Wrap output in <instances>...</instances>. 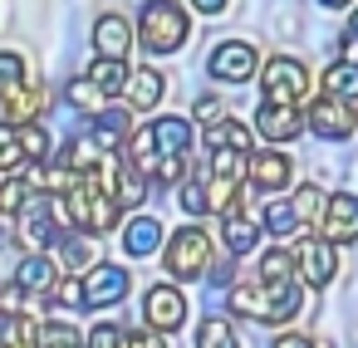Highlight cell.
<instances>
[{
  "instance_id": "cell-35",
  "label": "cell",
  "mask_w": 358,
  "mask_h": 348,
  "mask_svg": "<svg viewBox=\"0 0 358 348\" xmlns=\"http://www.w3.org/2000/svg\"><path fill=\"white\" fill-rule=\"evenodd\" d=\"M289 275H294V255L285 245H275V250L260 255V280H289Z\"/></svg>"
},
{
  "instance_id": "cell-42",
  "label": "cell",
  "mask_w": 358,
  "mask_h": 348,
  "mask_svg": "<svg viewBox=\"0 0 358 348\" xmlns=\"http://www.w3.org/2000/svg\"><path fill=\"white\" fill-rule=\"evenodd\" d=\"M123 348H167V343H162V328L148 324V328H138V333H123Z\"/></svg>"
},
{
  "instance_id": "cell-16",
  "label": "cell",
  "mask_w": 358,
  "mask_h": 348,
  "mask_svg": "<svg viewBox=\"0 0 358 348\" xmlns=\"http://www.w3.org/2000/svg\"><path fill=\"white\" fill-rule=\"evenodd\" d=\"M45 103H50V89H40V84H20L15 94L0 99V113H6L10 128H20V123H35Z\"/></svg>"
},
{
  "instance_id": "cell-32",
  "label": "cell",
  "mask_w": 358,
  "mask_h": 348,
  "mask_svg": "<svg viewBox=\"0 0 358 348\" xmlns=\"http://www.w3.org/2000/svg\"><path fill=\"white\" fill-rule=\"evenodd\" d=\"M20 162H30V157H25L15 128H10V123H0V172H20Z\"/></svg>"
},
{
  "instance_id": "cell-48",
  "label": "cell",
  "mask_w": 358,
  "mask_h": 348,
  "mask_svg": "<svg viewBox=\"0 0 358 348\" xmlns=\"http://www.w3.org/2000/svg\"><path fill=\"white\" fill-rule=\"evenodd\" d=\"M348 35H353V40H358V10H353V20H348Z\"/></svg>"
},
{
  "instance_id": "cell-3",
  "label": "cell",
  "mask_w": 358,
  "mask_h": 348,
  "mask_svg": "<svg viewBox=\"0 0 358 348\" xmlns=\"http://www.w3.org/2000/svg\"><path fill=\"white\" fill-rule=\"evenodd\" d=\"M138 40L152 55H177L187 45V10L177 0H148L143 20H138Z\"/></svg>"
},
{
  "instance_id": "cell-8",
  "label": "cell",
  "mask_w": 358,
  "mask_h": 348,
  "mask_svg": "<svg viewBox=\"0 0 358 348\" xmlns=\"http://www.w3.org/2000/svg\"><path fill=\"white\" fill-rule=\"evenodd\" d=\"M25 216L15 221V240L35 255V250H50L55 245V206L45 201V196H30L25 206H20Z\"/></svg>"
},
{
  "instance_id": "cell-17",
  "label": "cell",
  "mask_w": 358,
  "mask_h": 348,
  "mask_svg": "<svg viewBox=\"0 0 358 348\" xmlns=\"http://www.w3.org/2000/svg\"><path fill=\"white\" fill-rule=\"evenodd\" d=\"M108 191L123 211H138L148 201V177L133 167V162H113V177H108Z\"/></svg>"
},
{
  "instance_id": "cell-28",
  "label": "cell",
  "mask_w": 358,
  "mask_h": 348,
  "mask_svg": "<svg viewBox=\"0 0 358 348\" xmlns=\"http://www.w3.org/2000/svg\"><path fill=\"white\" fill-rule=\"evenodd\" d=\"M157 240H162V226H157L152 216H138V221L128 226V235H123V250H128V255H152Z\"/></svg>"
},
{
  "instance_id": "cell-13",
  "label": "cell",
  "mask_w": 358,
  "mask_h": 348,
  "mask_svg": "<svg viewBox=\"0 0 358 348\" xmlns=\"http://www.w3.org/2000/svg\"><path fill=\"white\" fill-rule=\"evenodd\" d=\"M143 314H148V324H152V328L172 333V328L187 319V299H182V289H172V284H157V289H148V299H143Z\"/></svg>"
},
{
  "instance_id": "cell-14",
  "label": "cell",
  "mask_w": 358,
  "mask_h": 348,
  "mask_svg": "<svg viewBox=\"0 0 358 348\" xmlns=\"http://www.w3.org/2000/svg\"><path fill=\"white\" fill-rule=\"evenodd\" d=\"M289 172H294V162L285 152H250L245 157V177H250L255 191H280L289 182Z\"/></svg>"
},
{
  "instance_id": "cell-24",
  "label": "cell",
  "mask_w": 358,
  "mask_h": 348,
  "mask_svg": "<svg viewBox=\"0 0 358 348\" xmlns=\"http://www.w3.org/2000/svg\"><path fill=\"white\" fill-rule=\"evenodd\" d=\"M206 147H231V152H245L250 157V128L221 113L216 123H206Z\"/></svg>"
},
{
  "instance_id": "cell-1",
  "label": "cell",
  "mask_w": 358,
  "mask_h": 348,
  "mask_svg": "<svg viewBox=\"0 0 358 348\" xmlns=\"http://www.w3.org/2000/svg\"><path fill=\"white\" fill-rule=\"evenodd\" d=\"M59 206H55V216H64V221H74L84 235H103V231H113L118 226V216H123V206L94 182V172L89 177H79L64 196H55Z\"/></svg>"
},
{
  "instance_id": "cell-25",
  "label": "cell",
  "mask_w": 358,
  "mask_h": 348,
  "mask_svg": "<svg viewBox=\"0 0 358 348\" xmlns=\"http://www.w3.org/2000/svg\"><path fill=\"white\" fill-rule=\"evenodd\" d=\"M324 94H334V99H358V59H338V64H329L324 69Z\"/></svg>"
},
{
  "instance_id": "cell-23",
  "label": "cell",
  "mask_w": 358,
  "mask_h": 348,
  "mask_svg": "<svg viewBox=\"0 0 358 348\" xmlns=\"http://www.w3.org/2000/svg\"><path fill=\"white\" fill-rule=\"evenodd\" d=\"M128 133H133V118H128L123 108H108V113H99V118H94V143H99L103 152L123 147V143H128Z\"/></svg>"
},
{
  "instance_id": "cell-39",
  "label": "cell",
  "mask_w": 358,
  "mask_h": 348,
  "mask_svg": "<svg viewBox=\"0 0 358 348\" xmlns=\"http://www.w3.org/2000/svg\"><path fill=\"white\" fill-rule=\"evenodd\" d=\"M182 206H187L192 216H206V182H201V177H187V182H182Z\"/></svg>"
},
{
  "instance_id": "cell-20",
  "label": "cell",
  "mask_w": 358,
  "mask_h": 348,
  "mask_svg": "<svg viewBox=\"0 0 358 348\" xmlns=\"http://www.w3.org/2000/svg\"><path fill=\"white\" fill-rule=\"evenodd\" d=\"M123 94H128V108H157L162 103V74L157 69H133Z\"/></svg>"
},
{
  "instance_id": "cell-7",
  "label": "cell",
  "mask_w": 358,
  "mask_h": 348,
  "mask_svg": "<svg viewBox=\"0 0 358 348\" xmlns=\"http://www.w3.org/2000/svg\"><path fill=\"white\" fill-rule=\"evenodd\" d=\"M128 289H133V275L123 265H89V275H84V304L89 309H108V304L128 299Z\"/></svg>"
},
{
  "instance_id": "cell-34",
  "label": "cell",
  "mask_w": 358,
  "mask_h": 348,
  "mask_svg": "<svg viewBox=\"0 0 358 348\" xmlns=\"http://www.w3.org/2000/svg\"><path fill=\"white\" fill-rule=\"evenodd\" d=\"M15 138H20V147H25V157H30V162L50 157V133H45L40 123H20V128H15Z\"/></svg>"
},
{
  "instance_id": "cell-40",
  "label": "cell",
  "mask_w": 358,
  "mask_h": 348,
  "mask_svg": "<svg viewBox=\"0 0 358 348\" xmlns=\"http://www.w3.org/2000/svg\"><path fill=\"white\" fill-rule=\"evenodd\" d=\"M64 99H69V103H74V108H79V113H89V108H94V103H99V89H94V84H89V79H74V84H69V89H64Z\"/></svg>"
},
{
  "instance_id": "cell-12",
  "label": "cell",
  "mask_w": 358,
  "mask_h": 348,
  "mask_svg": "<svg viewBox=\"0 0 358 348\" xmlns=\"http://www.w3.org/2000/svg\"><path fill=\"white\" fill-rule=\"evenodd\" d=\"M304 123H309L319 138H334V143H338V138H348V133H353V123H358V118H353V103H348V99L324 94V99L309 108V118H304Z\"/></svg>"
},
{
  "instance_id": "cell-15",
  "label": "cell",
  "mask_w": 358,
  "mask_h": 348,
  "mask_svg": "<svg viewBox=\"0 0 358 348\" xmlns=\"http://www.w3.org/2000/svg\"><path fill=\"white\" fill-rule=\"evenodd\" d=\"M94 45H99V59H128V50H133V30H128V20L123 15H99L94 20Z\"/></svg>"
},
{
  "instance_id": "cell-22",
  "label": "cell",
  "mask_w": 358,
  "mask_h": 348,
  "mask_svg": "<svg viewBox=\"0 0 358 348\" xmlns=\"http://www.w3.org/2000/svg\"><path fill=\"white\" fill-rule=\"evenodd\" d=\"M55 280H59V265L50 260V250H35V255H30L20 270H15V284H20L25 294H35V289H50Z\"/></svg>"
},
{
  "instance_id": "cell-38",
  "label": "cell",
  "mask_w": 358,
  "mask_h": 348,
  "mask_svg": "<svg viewBox=\"0 0 358 348\" xmlns=\"http://www.w3.org/2000/svg\"><path fill=\"white\" fill-rule=\"evenodd\" d=\"M30 196H35V191H30V182H20V177L0 182V211H20Z\"/></svg>"
},
{
  "instance_id": "cell-41",
  "label": "cell",
  "mask_w": 358,
  "mask_h": 348,
  "mask_svg": "<svg viewBox=\"0 0 358 348\" xmlns=\"http://www.w3.org/2000/svg\"><path fill=\"white\" fill-rule=\"evenodd\" d=\"M89 348H123V328L118 324H99L89 333Z\"/></svg>"
},
{
  "instance_id": "cell-29",
  "label": "cell",
  "mask_w": 358,
  "mask_h": 348,
  "mask_svg": "<svg viewBox=\"0 0 358 348\" xmlns=\"http://www.w3.org/2000/svg\"><path fill=\"white\" fill-rule=\"evenodd\" d=\"M265 231H270L275 240L294 235V231H299V211H294V201H270V211H265Z\"/></svg>"
},
{
  "instance_id": "cell-6",
  "label": "cell",
  "mask_w": 358,
  "mask_h": 348,
  "mask_svg": "<svg viewBox=\"0 0 358 348\" xmlns=\"http://www.w3.org/2000/svg\"><path fill=\"white\" fill-rule=\"evenodd\" d=\"M206 74L221 79V84H245V79L255 74V45H245V40H221V45L211 50V59H206Z\"/></svg>"
},
{
  "instance_id": "cell-9",
  "label": "cell",
  "mask_w": 358,
  "mask_h": 348,
  "mask_svg": "<svg viewBox=\"0 0 358 348\" xmlns=\"http://www.w3.org/2000/svg\"><path fill=\"white\" fill-rule=\"evenodd\" d=\"M294 270H299V280H304L309 289H324V284L334 280V270H338V260H334V245H329L324 235H309V240H299V245H294Z\"/></svg>"
},
{
  "instance_id": "cell-30",
  "label": "cell",
  "mask_w": 358,
  "mask_h": 348,
  "mask_svg": "<svg viewBox=\"0 0 358 348\" xmlns=\"http://www.w3.org/2000/svg\"><path fill=\"white\" fill-rule=\"evenodd\" d=\"M196 348H241V343H236V328H231L226 319H201Z\"/></svg>"
},
{
  "instance_id": "cell-2",
  "label": "cell",
  "mask_w": 358,
  "mask_h": 348,
  "mask_svg": "<svg viewBox=\"0 0 358 348\" xmlns=\"http://www.w3.org/2000/svg\"><path fill=\"white\" fill-rule=\"evenodd\" d=\"M231 309L255 319V324H285L299 314V289L294 280H260V284H241L231 289Z\"/></svg>"
},
{
  "instance_id": "cell-26",
  "label": "cell",
  "mask_w": 358,
  "mask_h": 348,
  "mask_svg": "<svg viewBox=\"0 0 358 348\" xmlns=\"http://www.w3.org/2000/svg\"><path fill=\"white\" fill-rule=\"evenodd\" d=\"M152 143H157L162 157H167V152H187V147H192V128H187L182 118H157V123H152Z\"/></svg>"
},
{
  "instance_id": "cell-43",
  "label": "cell",
  "mask_w": 358,
  "mask_h": 348,
  "mask_svg": "<svg viewBox=\"0 0 358 348\" xmlns=\"http://www.w3.org/2000/svg\"><path fill=\"white\" fill-rule=\"evenodd\" d=\"M294 211H299V221H309L319 211V187H299L294 191Z\"/></svg>"
},
{
  "instance_id": "cell-49",
  "label": "cell",
  "mask_w": 358,
  "mask_h": 348,
  "mask_svg": "<svg viewBox=\"0 0 358 348\" xmlns=\"http://www.w3.org/2000/svg\"><path fill=\"white\" fill-rule=\"evenodd\" d=\"M319 6H348V0H319Z\"/></svg>"
},
{
  "instance_id": "cell-5",
  "label": "cell",
  "mask_w": 358,
  "mask_h": 348,
  "mask_svg": "<svg viewBox=\"0 0 358 348\" xmlns=\"http://www.w3.org/2000/svg\"><path fill=\"white\" fill-rule=\"evenodd\" d=\"M260 89H265V99L299 103V99L309 94V74H304V64H299V59H285V55H275V59L260 69Z\"/></svg>"
},
{
  "instance_id": "cell-47",
  "label": "cell",
  "mask_w": 358,
  "mask_h": 348,
  "mask_svg": "<svg viewBox=\"0 0 358 348\" xmlns=\"http://www.w3.org/2000/svg\"><path fill=\"white\" fill-rule=\"evenodd\" d=\"M275 348H314V343L299 338V333H285V338H275Z\"/></svg>"
},
{
  "instance_id": "cell-21",
  "label": "cell",
  "mask_w": 358,
  "mask_h": 348,
  "mask_svg": "<svg viewBox=\"0 0 358 348\" xmlns=\"http://www.w3.org/2000/svg\"><path fill=\"white\" fill-rule=\"evenodd\" d=\"M241 182H245V177L211 172V182H206V216H231L236 201H241Z\"/></svg>"
},
{
  "instance_id": "cell-45",
  "label": "cell",
  "mask_w": 358,
  "mask_h": 348,
  "mask_svg": "<svg viewBox=\"0 0 358 348\" xmlns=\"http://www.w3.org/2000/svg\"><path fill=\"white\" fill-rule=\"evenodd\" d=\"M10 240H15V216L0 211V245H10Z\"/></svg>"
},
{
  "instance_id": "cell-19",
  "label": "cell",
  "mask_w": 358,
  "mask_h": 348,
  "mask_svg": "<svg viewBox=\"0 0 358 348\" xmlns=\"http://www.w3.org/2000/svg\"><path fill=\"white\" fill-rule=\"evenodd\" d=\"M221 240H226L231 255H250V250L260 245V226H255L250 216L231 211V216H221Z\"/></svg>"
},
{
  "instance_id": "cell-18",
  "label": "cell",
  "mask_w": 358,
  "mask_h": 348,
  "mask_svg": "<svg viewBox=\"0 0 358 348\" xmlns=\"http://www.w3.org/2000/svg\"><path fill=\"white\" fill-rule=\"evenodd\" d=\"M35 333H40V324H35L30 314H20V309H0V348H40Z\"/></svg>"
},
{
  "instance_id": "cell-46",
  "label": "cell",
  "mask_w": 358,
  "mask_h": 348,
  "mask_svg": "<svg viewBox=\"0 0 358 348\" xmlns=\"http://www.w3.org/2000/svg\"><path fill=\"white\" fill-rule=\"evenodd\" d=\"M192 6H196L201 15H221V10H226V0H192Z\"/></svg>"
},
{
  "instance_id": "cell-37",
  "label": "cell",
  "mask_w": 358,
  "mask_h": 348,
  "mask_svg": "<svg viewBox=\"0 0 358 348\" xmlns=\"http://www.w3.org/2000/svg\"><path fill=\"white\" fill-rule=\"evenodd\" d=\"M50 299H55V304L79 309V304H84V280H79V275H59V280L50 284Z\"/></svg>"
},
{
  "instance_id": "cell-36",
  "label": "cell",
  "mask_w": 358,
  "mask_h": 348,
  "mask_svg": "<svg viewBox=\"0 0 358 348\" xmlns=\"http://www.w3.org/2000/svg\"><path fill=\"white\" fill-rule=\"evenodd\" d=\"M35 343H40V348H84V338H79L69 324H40Z\"/></svg>"
},
{
  "instance_id": "cell-31",
  "label": "cell",
  "mask_w": 358,
  "mask_h": 348,
  "mask_svg": "<svg viewBox=\"0 0 358 348\" xmlns=\"http://www.w3.org/2000/svg\"><path fill=\"white\" fill-rule=\"evenodd\" d=\"M59 255H64V265H69V270H89V265L99 260V250H94V240H89L84 231H79V235H69V240L59 245Z\"/></svg>"
},
{
  "instance_id": "cell-44",
  "label": "cell",
  "mask_w": 358,
  "mask_h": 348,
  "mask_svg": "<svg viewBox=\"0 0 358 348\" xmlns=\"http://www.w3.org/2000/svg\"><path fill=\"white\" fill-rule=\"evenodd\" d=\"M221 113H226V108H221V99H211V94H201V99H196V118H201V123H216Z\"/></svg>"
},
{
  "instance_id": "cell-11",
  "label": "cell",
  "mask_w": 358,
  "mask_h": 348,
  "mask_svg": "<svg viewBox=\"0 0 358 348\" xmlns=\"http://www.w3.org/2000/svg\"><path fill=\"white\" fill-rule=\"evenodd\" d=\"M255 133H260V138H270V143H289V138H299V133H304V118H299V108H294V103L265 99V103L255 108Z\"/></svg>"
},
{
  "instance_id": "cell-10",
  "label": "cell",
  "mask_w": 358,
  "mask_h": 348,
  "mask_svg": "<svg viewBox=\"0 0 358 348\" xmlns=\"http://www.w3.org/2000/svg\"><path fill=\"white\" fill-rule=\"evenodd\" d=\"M319 235L329 245H343V240H358V196L348 191H334L324 201V216H319Z\"/></svg>"
},
{
  "instance_id": "cell-33",
  "label": "cell",
  "mask_w": 358,
  "mask_h": 348,
  "mask_svg": "<svg viewBox=\"0 0 358 348\" xmlns=\"http://www.w3.org/2000/svg\"><path fill=\"white\" fill-rule=\"evenodd\" d=\"M20 84H25V59L15 50H0V99L15 94Z\"/></svg>"
},
{
  "instance_id": "cell-27",
  "label": "cell",
  "mask_w": 358,
  "mask_h": 348,
  "mask_svg": "<svg viewBox=\"0 0 358 348\" xmlns=\"http://www.w3.org/2000/svg\"><path fill=\"white\" fill-rule=\"evenodd\" d=\"M89 84H94L99 94H123L128 64H123V59H94V64H89Z\"/></svg>"
},
{
  "instance_id": "cell-4",
  "label": "cell",
  "mask_w": 358,
  "mask_h": 348,
  "mask_svg": "<svg viewBox=\"0 0 358 348\" xmlns=\"http://www.w3.org/2000/svg\"><path fill=\"white\" fill-rule=\"evenodd\" d=\"M162 265H167L172 280H196V275H206V265H211V240H206V231L182 226V231L167 240Z\"/></svg>"
}]
</instances>
